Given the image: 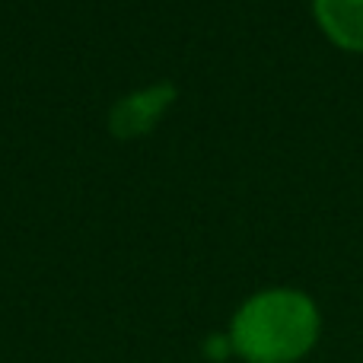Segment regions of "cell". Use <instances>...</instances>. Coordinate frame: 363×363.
Masks as SVG:
<instances>
[{"label": "cell", "instance_id": "3", "mask_svg": "<svg viewBox=\"0 0 363 363\" xmlns=\"http://www.w3.org/2000/svg\"><path fill=\"white\" fill-rule=\"evenodd\" d=\"M313 16L335 48L363 55V0H313Z\"/></svg>", "mask_w": 363, "mask_h": 363}, {"label": "cell", "instance_id": "2", "mask_svg": "<svg viewBox=\"0 0 363 363\" xmlns=\"http://www.w3.org/2000/svg\"><path fill=\"white\" fill-rule=\"evenodd\" d=\"M176 99V86L172 83H153L147 89L128 93L115 102L112 115H108V128L115 138H138L147 134L160 121V115L166 112V106Z\"/></svg>", "mask_w": 363, "mask_h": 363}, {"label": "cell", "instance_id": "4", "mask_svg": "<svg viewBox=\"0 0 363 363\" xmlns=\"http://www.w3.org/2000/svg\"><path fill=\"white\" fill-rule=\"evenodd\" d=\"M204 357L213 363H223L226 357H233V345H230V335H211L204 341Z\"/></svg>", "mask_w": 363, "mask_h": 363}, {"label": "cell", "instance_id": "1", "mask_svg": "<svg viewBox=\"0 0 363 363\" xmlns=\"http://www.w3.org/2000/svg\"><path fill=\"white\" fill-rule=\"evenodd\" d=\"M226 335L242 363H300L322 338V313L306 290L264 287L239 303Z\"/></svg>", "mask_w": 363, "mask_h": 363}]
</instances>
